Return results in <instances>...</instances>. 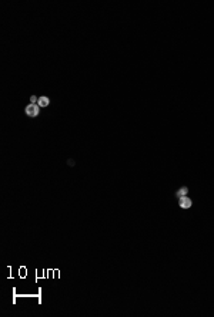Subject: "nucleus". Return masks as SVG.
<instances>
[{
	"label": "nucleus",
	"instance_id": "nucleus-1",
	"mask_svg": "<svg viewBox=\"0 0 214 317\" xmlns=\"http://www.w3.org/2000/svg\"><path fill=\"white\" fill-rule=\"evenodd\" d=\"M24 111H26L27 117H37L39 113H40V107H39L37 104H29Z\"/></svg>",
	"mask_w": 214,
	"mask_h": 317
},
{
	"label": "nucleus",
	"instance_id": "nucleus-3",
	"mask_svg": "<svg viewBox=\"0 0 214 317\" xmlns=\"http://www.w3.org/2000/svg\"><path fill=\"white\" fill-rule=\"evenodd\" d=\"M49 104H50V100L47 97H40L37 100V105H39V107H47Z\"/></svg>",
	"mask_w": 214,
	"mask_h": 317
},
{
	"label": "nucleus",
	"instance_id": "nucleus-4",
	"mask_svg": "<svg viewBox=\"0 0 214 317\" xmlns=\"http://www.w3.org/2000/svg\"><path fill=\"white\" fill-rule=\"evenodd\" d=\"M187 192H188V189L184 186V188H181V189H178L177 191V198H183V196H187Z\"/></svg>",
	"mask_w": 214,
	"mask_h": 317
},
{
	"label": "nucleus",
	"instance_id": "nucleus-5",
	"mask_svg": "<svg viewBox=\"0 0 214 317\" xmlns=\"http://www.w3.org/2000/svg\"><path fill=\"white\" fill-rule=\"evenodd\" d=\"M39 98L37 97H34V95H32V97H30V104H36V101H37Z\"/></svg>",
	"mask_w": 214,
	"mask_h": 317
},
{
	"label": "nucleus",
	"instance_id": "nucleus-2",
	"mask_svg": "<svg viewBox=\"0 0 214 317\" xmlns=\"http://www.w3.org/2000/svg\"><path fill=\"white\" fill-rule=\"evenodd\" d=\"M178 205H180V208H183V209H188V208H191L193 202L188 196H183V198H178Z\"/></svg>",
	"mask_w": 214,
	"mask_h": 317
}]
</instances>
